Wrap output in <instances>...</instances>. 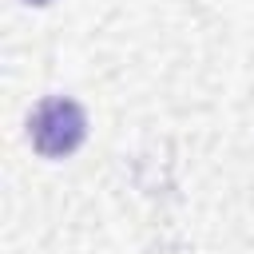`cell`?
<instances>
[{"mask_svg":"<svg viewBox=\"0 0 254 254\" xmlns=\"http://www.w3.org/2000/svg\"><path fill=\"white\" fill-rule=\"evenodd\" d=\"M28 131H32V143H36L40 155L64 159V155H71V151L83 143V135H87V115H83V107H79L75 99L48 95V99L32 111Z\"/></svg>","mask_w":254,"mask_h":254,"instance_id":"cell-1","label":"cell"},{"mask_svg":"<svg viewBox=\"0 0 254 254\" xmlns=\"http://www.w3.org/2000/svg\"><path fill=\"white\" fill-rule=\"evenodd\" d=\"M28 4H48V0H28Z\"/></svg>","mask_w":254,"mask_h":254,"instance_id":"cell-2","label":"cell"}]
</instances>
